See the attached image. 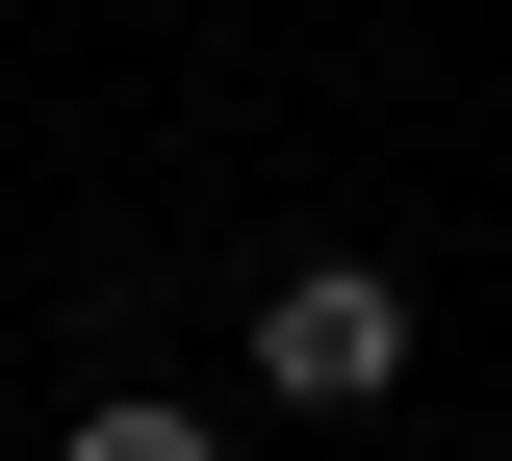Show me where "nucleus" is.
<instances>
[{
	"label": "nucleus",
	"mask_w": 512,
	"mask_h": 461,
	"mask_svg": "<svg viewBox=\"0 0 512 461\" xmlns=\"http://www.w3.org/2000/svg\"><path fill=\"white\" fill-rule=\"evenodd\" d=\"M256 385H282V410H384V385H410V282H384V257H308L282 308H256Z\"/></svg>",
	"instance_id": "obj_1"
},
{
	"label": "nucleus",
	"mask_w": 512,
	"mask_h": 461,
	"mask_svg": "<svg viewBox=\"0 0 512 461\" xmlns=\"http://www.w3.org/2000/svg\"><path fill=\"white\" fill-rule=\"evenodd\" d=\"M52 461H231V436H205V410H77Z\"/></svg>",
	"instance_id": "obj_2"
}]
</instances>
